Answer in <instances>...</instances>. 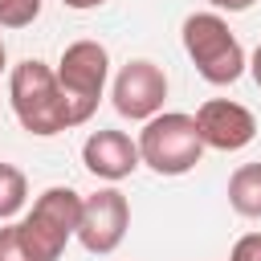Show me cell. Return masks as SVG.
Segmentation results:
<instances>
[{"label":"cell","mask_w":261,"mask_h":261,"mask_svg":"<svg viewBox=\"0 0 261 261\" xmlns=\"http://www.w3.org/2000/svg\"><path fill=\"white\" fill-rule=\"evenodd\" d=\"M139 155L155 175H188L204 159V139L196 130V114L163 110L139 130Z\"/></svg>","instance_id":"3957f363"},{"label":"cell","mask_w":261,"mask_h":261,"mask_svg":"<svg viewBox=\"0 0 261 261\" xmlns=\"http://www.w3.org/2000/svg\"><path fill=\"white\" fill-rule=\"evenodd\" d=\"M228 261H261V232H245V237H237Z\"/></svg>","instance_id":"5bb4252c"},{"label":"cell","mask_w":261,"mask_h":261,"mask_svg":"<svg viewBox=\"0 0 261 261\" xmlns=\"http://www.w3.org/2000/svg\"><path fill=\"white\" fill-rule=\"evenodd\" d=\"M110 102L130 122H151L155 114H163V102H167V73H163V65H155L147 57L126 61L118 69L114 86H110Z\"/></svg>","instance_id":"8992f818"},{"label":"cell","mask_w":261,"mask_h":261,"mask_svg":"<svg viewBox=\"0 0 261 261\" xmlns=\"http://www.w3.org/2000/svg\"><path fill=\"white\" fill-rule=\"evenodd\" d=\"M77 220H82V196L73 188H45L29 216L16 220L20 224V241L33 253V261H57L69 245V237H77Z\"/></svg>","instance_id":"277c9868"},{"label":"cell","mask_w":261,"mask_h":261,"mask_svg":"<svg viewBox=\"0 0 261 261\" xmlns=\"http://www.w3.org/2000/svg\"><path fill=\"white\" fill-rule=\"evenodd\" d=\"M8 102H12L16 122L37 139H53V135L69 130V114H65V98H61V86H57V69L37 61V57L12 65Z\"/></svg>","instance_id":"6da1fadb"},{"label":"cell","mask_w":261,"mask_h":261,"mask_svg":"<svg viewBox=\"0 0 261 261\" xmlns=\"http://www.w3.org/2000/svg\"><path fill=\"white\" fill-rule=\"evenodd\" d=\"M106 77H110L106 45H98V41L65 45V53L57 61V86H61V98H65L69 126H82V122L94 118V110L102 102V90H106Z\"/></svg>","instance_id":"5b68a950"},{"label":"cell","mask_w":261,"mask_h":261,"mask_svg":"<svg viewBox=\"0 0 261 261\" xmlns=\"http://www.w3.org/2000/svg\"><path fill=\"white\" fill-rule=\"evenodd\" d=\"M130 228V204L118 188H98L94 196H82V220H77V241L86 253H114L126 241Z\"/></svg>","instance_id":"52a82bcc"},{"label":"cell","mask_w":261,"mask_h":261,"mask_svg":"<svg viewBox=\"0 0 261 261\" xmlns=\"http://www.w3.org/2000/svg\"><path fill=\"white\" fill-rule=\"evenodd\" d=\"M179 37H184L188 61L196 65V73L208 86H232L249 69V57H245L241 41H237V33L228 29V20L220 12H192L184 20Z\"/></svg>","instance_id":"7a4b0ae2"},{"label":"cell","mask_w":261,"mask_h":261,"mask_svg":"<svg viewBox=\"0 0 261 261\" xmlns=\"http://www.w3.org/2000/svg\"><path fill=\"white\" fill-rule=\"evenodd\" d=\"M65 8H73V12H90V8H102L106 0H61Z\"/></svg>","instance_id":"2e32d148"},{"label":"cell","mask_w":261,"mask_h":261,"mask_svg":"<svg viewBox=\"0 0 261 261\" xmlns=\"http://www.w3.org/2000/svg\"><path fill=\"white\" fill-rule=\"evenodd\" d=\"M0 261H33V253L20 241V224H12V220L0 228Z\"/></svg>","instance_id":"4fadbf2b"},{"label":"cell","mask_w":261,"mask_h":261,"mask_svg":"<svg viewBox=\"0 0 261 261\" xmlns=\"http://www.w3.org/2000/svg\"><path fill=\"white\" fill-rule=\"evenodd\" d=\"M4 65H8V49H4V37H0V73H4Z\"/></svg>","instance_id":"ac0fdd59"},{"label":"cell","mask_w":261,"mask_h":261,"mask_svg":"<svg viewBox=\"0 0 261 261\" xmlns=\"http://www.w3.org/2000/svg\"><path fill=\"white\" fill-rule=\"evenodd\" d=\"M208 4H212L216 12H249L257 0H208Z\"/></svg>","instance_id":"9a60e30c"},{"label":"cell","mask_w":261,"mask_h":261,"mask_svg":"<svg viewBox=\"0 0 261 261\" xmlns=\"http://www.w3.org/2000/svg\"><path fill=\"white\" fill-rule=\"evenodd\" d=\"M249 73H253V82L261 86V45L253 49V57H249Z\"/></svg>","instance_id":"e0dca14e"},{"label":"cell","mask_w":261,"mask_h":261,"mask_svg":"<svg viewBox=\"0 0 261 261\" xmlns=\"http://www.w3.org/2000/svg\"><path fill=\"white\" fill-rule=\"evenodd\" d=\"M228 204L245 220H261V163H241L228 175Z\"/></svg>","instance_id":"30bf717a"},{"label":"cell","mask_w":261,"mask_h":261,"mask_svg":"<svg viewBox=\"0 0 261 261\" xmlns=\"http://www.w3.org/2000/svg\"><path fill=\"white\" fill-rule=\"evenodd\" d=\"M24 204H29V179H24V171L12 167V163H0V220L8 224Z\"/></svg>","instance_id":"8fae6325"},{"label":"cell","mask_w":261,"mask_h":261,"mask_svg":"<svg viewBox=\"0 0 261 261\" xmlns=\"http://www.w3.org/2000/svg\"><path fill=\"white\" fill-rule=\"evenodd\" d=\"M82 163L90 175L106 179V184H118L126 175L139 171L143 155H139V139H130L126 130H90L86 143H82Z\"/></svg>","instance_id":"9c48e42d"},{"label":"cell","mask_w":261,"mask_h":261,"mask_svg":"<svg viewBox=\"0 0 261 261\" xmlns=\"http://www.w3.org/2000/svg\"><path fill=\"white\" fill-rule=\"evenodd\" d=\"M41 16V0H0V29H29Z\"/></svg>","instance_id":"7c38bea8"},{"label":"cell","mask_w":261,"mask_h":261,"mask_svg":"<svg viewBox=\"0 0 261 261\" xmlns=\"http://www.w3.org/2000/svg\"><path fill=\"white\" fill-rule=\"evenodd\" d=\"M196 130H200L204 147H212V151H245L257 139V118L249 106H241L232 98H208L196 110Z\"/></svg>","instance_id":"ba28073f"}]
</instances>
